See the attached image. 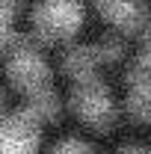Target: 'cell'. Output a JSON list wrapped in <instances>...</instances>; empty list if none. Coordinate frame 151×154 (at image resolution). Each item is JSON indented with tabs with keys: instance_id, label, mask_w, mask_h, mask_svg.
<instances>
[{
	"instance_id": "6da1fadb",
	"label": "cell",
	"mask_w": 151,
	"mask_h": 154,
	"mask_svg": "<svg viewBox=\"0 0 151 154\" xmlns=\"http://www.w3.org/2000/svg\"><path fill=\"white\" fill-rule=\"evenodd\" d=\"M3 51H6V77H9V83L18 92L30 95L36 89L54 86L51 65H48V59L42 57V51L33 45V38L12 36V42Z\"/></svg>"
},
{
	"instance_id": "7a4b0ae2",
	"label": "cell",
	"mask_w": 151,
	"mask_h": 154,
	"mask_svg": "<svg viewBox=\"0 0 151 154\" xmlns=\"http://www.w3.org/2000/svg\"><path fill=\"white\" fill-rule=\"evenodd\" d=\"M71 110L74 116L89 125L95 131H110L119 119V107L113 101V92L107 89V83L101 77H86V80H77L74 92H71Z\"/></svg>"
},
{
	"instance_id": "3957f363",
	"label": "cell",
	"mask_w": 151,
	"mask_h": 154,
	"mask_svg": "<svg viewBox=\"0 0 151 154\" xmlns=\"http://www.w3.org/2000/svg\"><path fill=\"white\" fill-rule=\"evenodd\" d=\"M83 24L80 0H45L33 12V33L42 42H65Z\"/></svg>"
},
{
	"instance_id": "277c9868",
	"label": "cell",
	"mask_w": 151,
	"mask_h": 154,
	"mask_svg": "<svg viewBox=\"0 0 151 154\" xmlns=\"http://www.w3.org/2000/svg\"><path fill=\"white\" fill-rule=\"evenodd\" d=\"M42 125L27 110L0 113V154H36Z\"/></svg>"
},
{
	"instance_id": "5b68a950",
	"label": "cell",
	"mask_w": 151,
	"mask_h": 154,
	"mask_svg": "<svg viewBox=\"0 0 151 154\" xmlns=\"http://www.w3.org/2000/svg\"><path fill=\"white\" fill-rule=\"evenodd\" d=\"M101 18L107 24H113L119 33L125 36H142L145 33V24H148V15H145V6L142 0H95Z\"/></svg>"
},
{
	"instance_id": "8992f818",
	"label": "cell",
	"mask_w": 151,
	"mask_h": 154,
	"mask_svg": "<svg viewBox=\"0 0 151 154\" xmlns=\"http://www.w3.org/2000/svg\"><path fill=\"white\" fill-rule=\"evenodd\" d=\"M128 116L136 125H148L151 122V68L133 62L128 68Z\"/></svg>"
},
{
	"instance_id": "52a82bcc",
	"label": "cell",
	"mask_w": 151,
	"mask_h": 154,
	"mask_svg": "<svg viewBox=\"0 0 151 154\" xmlns=\"http://www.w3.org/2000/svg\"><path fill=\"white\" fill-rule=\"evenodd\" d=\"M98 54H95V45H77L68 48V54L62 57V71L71 77V80H86V77L98 74Z\"/></svg>"
},
{
	"instance_id": "ba28073f",
	"label": "cell",
	"mask_w": 151,
	"mask_h": 154,
	"mask_svg": "<svg viewBox=\"0 0 151 154\" xmlns=\"http://www.w3.org/2000/svg\"><path fill=\"white\" fill-rule=\"evenodd\" d=\"M24 110L33 116L39 125H45V122H54V119L59 116L62 101H59V95L54 92V86H45V89H36V92H30V95H27Z\"/></svg>"
},
{
	"instance_id": "9c48e42d",
	"label": "cell",
	"mask_w": 151,
	"mask_h": 154,
	"mask_svg": "<svg viewBox=\"0 0 151 154\" xmlns=\"http://www.w3.org/2000/svg\"><path fill=\"white\" fill-rule=\"evenodd\" d=\"M15 9H18V0H0V51L12 42V18H15Z\"/></svg>"
},
{
	"instance_id": "30bf717a",
	"label": "cell",
	"mask_w": 151,
	"mask_h": 154,
	"mask_svg": "<svg viewBox=\"0 0 151 154\" xmlns=\"http://www.w3.org/2000/svg\"><path fill=\"white\" fill-rule=\"evenodd\" d=\"M95 54H98V62H119L125 54V45L119 36H104L95 45Z\"/></svg>"
},
{
	"instance_id": "8fae6325",
	"label": "cell",
	"mask_w": 151,
	"mask_h": 154,
	"mask_svg": "<svg viewBox=\"0 0 151 154\" xmlns=\"http://www.w3.org/2000/svg\"><path fill=\"white\" fill-rule=\"evenodd\" d=\"M51 154H95V151H92L89 142H83V139H74V136H71V139H62Z\"/></svg>"
},
{
	"instance_id": "7c38bea8",
	"label": "cell",
	"mask_w": 151,
	"mask_h": 154,
	"mask_svg": "<svg viewBox=\"0 0 151 154\" xmlns=\"http://www.w3.org/2000/svg\"><path fill=\"white\" fill-rule=\"evenodd\" d=\"M116 154H148V148L145 145H122Z\"/></svg>"
},
{
	"instance_id": "4fadbf2b",
	"label": "cell",
	"mask_w": 151,
	"mask_h": 154,
	"mask_svg": "<svg viewBox=\"0 0 151 154\" xmlns=\"http://www.w3.org/2000/svg\"><path fill=\"white\" fill-rule=\"evenodd\" d=\"M0 107H3V92H0Z\"/></svg>"
}]
</instances>
